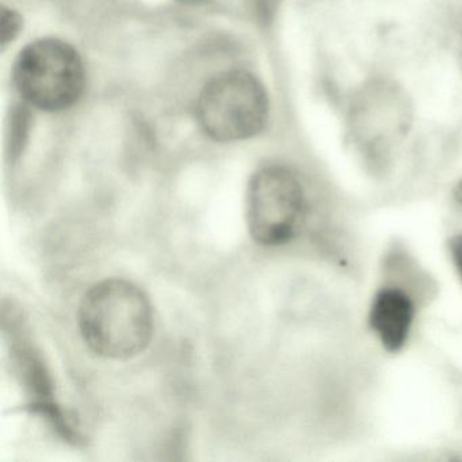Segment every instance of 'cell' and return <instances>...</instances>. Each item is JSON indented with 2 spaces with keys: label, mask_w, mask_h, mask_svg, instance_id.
Returning a JSON list of instances; mask_svg holds the SVG:
<instances>
[{
  "label": "cell",
  "mask_w": 462,
  "mask_h": 462,
  "mask_svg": "<svg viewBox=\"0 0 462 462\" xmlns=\"http://www.w3.org/2000/svg\"><path fill=\"white\" fill-rule=\"evenodd\" d=\"M78 321L90 350L112 361L140 356L152 342L155 331L150 297L121 278L91 286L80 301Z\"/></svg>",
  "instance_id": "1"
},
{
  "label": "cell",
  "mask_w": 462,
  "mask_h": 462,
  "mask_svg": "<svg viewBox=\"0 0 462 462\" xmlns=\"http://www.w3.org/2000/svg\"><path fill=\"white\" fill-rule=\"evenodd\" d=\"M14 80L21 97L45 112L74 106L85 90L86 72L79 53L61 40L42 39L18 56Z\"/></svg>",
  "instance_id": "2"
},
{
  "label": "cell",
  "mask_w": 462,
  "mask_h": 462,
  "mask_svg": "<svg viewBox=\"0 0 462 462\" xmlns=\"http://www.w3.org/2000/svg\"><path fill=\"white\" fill-rule=\"evenodd\" d=\"M197 118L210 139L242 142L263 131L269 97L250 72L229 71L213 78L197 102Z\"/></svg>",
  "instance_id": "3"
},
{
  "label": "cell",
  "mask_w": 462,
  "mask_h": 462,
  "mask_svg": "<svg viewBox=\"0 0 462 462\" xmlns=\"http://www.w3.org/2000/svg\"><path fill=\"white\" fill-rule=\"evenodd\" d=\"M245 213L251 237L264 247H280L296 236L304 220V189L288 169L264 167L248 183Z\"/></svg>",
  "instance_id": "4"
},
{
  "label": "cell",
  "mask_w": 462,
  "mask_h": 462,
  "mask_svg": "<svg viewBox=\"0 0 462 462\" xmlns=\"http://www.w3.org/2000/svg\"><path fill=\"white\" fill-rule=\"evenodd\" d=\"M415 320V305L405 291L385 288L375 294L370 308V326L388 351H399L407 343Z\"/></svg>",
  "instance_id": "5"
},
{
  "label": "cell",
  "mask_w": 462,
  "mask_h": 462,
  "mask_svg": "<svg viewBox=\"0 0 462 462\" xmlns=\"http://www.w3.org/2000/svg\"><path fill=\"white\" fill-rule=\"evenodd\" d=\"M23 29V18L14 10L4 7L2 9V17H0V42L6 47L15 37L20 34Z\"/></svg>",
  "instance_id": "6"
},
{
  "label": "cell",
  "mask_w": 462,
  "mask_h": 462,
  "mask_svg": "<svg viewBox=\"0 0 462 462\" xmlns=\"http://www.w3.org/2000/svg\"><path fill=\"white\" fill-rule=\"evenodd\" d=\"M451 259L462 281V236L454 237L450 243Z\"/></svg>",
  "instance_id": "7"
},
{
  "label": "cell",
  "mask_w": 462,
  "mask_h": 462,
  "mask_svg": "<svg viewBox=\"0 0 462 462\" xmlns=\"http://www.w3.org/2000/svg\"><path fill=\"white\" fill-rule=\"evenodd\" d=\"M178 2L183 5H190V6H196V5L204 4V2H207V0H178Z\"/></svg>",
  "instance_id": "8"
},
{
  "label": "cell",
  "mask_w": 462,
  "mask_h": 462,
  "mask_svg": "<svg viewBox=\"0 0 462 462\" xmlns=\"http://www.w3.org/2000/svg\"><path fill=\"white\" fill-rule=\"evenodd\" d=\"M456 196L459 204H462V180L461 183H459L458 188H457Z\"/></svg>",
  "instance_id": "9"
}]
</instances>
